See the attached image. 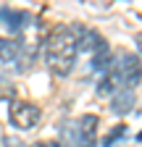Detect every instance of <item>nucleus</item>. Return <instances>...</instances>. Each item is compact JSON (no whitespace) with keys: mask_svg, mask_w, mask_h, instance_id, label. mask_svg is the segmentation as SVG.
Instances as JSON below:
<instances>
[{"mask_svg":"<svg viewBox=\"0 0 142 147\" xmlns=\"http://www.w3.org/2000/svg\"><path fill=\"white\" fill-rule=\"evenodd\" d=\"M74 34H76V47H79V53H100V50L108 47V45H105V40L100 37V32H95V29L76 26Z\"/></svg>","mask_w":142,"mask_h":147,"instance_id":"39448f33","label":"nucleus"},{"mask_svg":"<svg viewBox=\"0 0 142 147\" xmlns=\"http://www.w3.org/2000/svg\"><path fill=\"white\" fill-rule=\"evenodd\" d=\"M92 68L100 71V74H105V71H111V68H113V55H111L108 47L100 50V53H95V58H92Z\"/></svg>","mask_w":142,"mask_h":147,"instance_id":"1a4fd4ad","label":"nucleus"},{"mask_svg":"<svg viewBox=\"0 0 142 147\" xmlns=\"http://www.w3.org/2000/svg\"><path fill=\"white\" fill-rule=\"evenodd\" d=\"M137 139H139V142H142V131H139V134H137Z\"/></svg>","mask_w":142,"mask_h":147,"instance_id":"ddd939ff","label":"nucleus"},{"mask_svg":"<svg viewBox=\"0 0 142 147\" xmlns=\"http://www.w3.org/2000/svg\"><path fill=\"white\" fill-rule=\"evenodd\" d=\"M124 131H126V126H124V123H121V126H113L111 131H108V137L103 139V147H113V144L124 137Z\"/></svg>","mask_w":142,"mask_h":147,"instance_id":"9d476101","label":"nucleus"},{"mask_svg":"<svg viewBox=\"0 0 142 147\" xmlns=\"http://www.w3.org/2000/svg\"><path fill=\"white\" fill-rule=\"evenodd\" d=\"M19 58H21V42L0 37V61L3 63H19Z\"/></svg>","mask_w":142,"mask_h":147,"instance_id":"6e6552de","label":"nucleus"},{"mask_svg":"<svg viewBox=\"0 0 142 147\" xmlns=\"http://www.w3.org/2000/svg\"><path fill=\"white\" fill-rule=\"evenodd\" d=\"M118 79L124 84V89H134L139 82H142V61L132 53H121L118 55V66H113Z\"/></svg>","mask_w":142,"mask_h":147,"instance_id":"7ed1b4c3","label":"nucleus"},{"mask_svg":"<svg viewBox=\"0 0 142 147\" xmlns=\"http://www.w3.org/2000/svg\"><path fill=\"white\" fill-rule=\"evenodd\" d=\"M8 118L16 129H21V131H29L40 123L42 118V110L34 105V102H26V100H13L11 108H8Z\"/></svg>","mask_w":142,"mask_h":147,"instance_id":"f03ea898","label":"nucleus"},{"mask_svg":"<svg viewBox=\"0 0 142 147\" xmlns=\"http://www.w3.org/2000/svg\"><path fill=\"white\" fill-rule=\"evenodd\" d=\"M139 50H142V40H139Z\"/></svg>","mask_w":142,"mask_h":147,"instance_id":"4468645a","label":"nucleus"},{"mask_svg":"<svg viewBox=\"0 0 142 147\" xmlns=\"http://www.w3.org/2000/svg\"><path fill=\"white\" fill-rule=\"evenodd\" d=\"M97 129H100V118L97 116H82L76 121V134H74V144L76 147H97Z\"/></svg>","mask_w":142,"mask_h":147,"instance_id":"20e7f679","label":"nucleus"},{"mask_svg":"<svg viewBox=\"0 0 142 147\" xmlns=\"http://www.w3.org/2000/svg\"><path fill=\"white\" fill-rule=\"evenodd\" d=\"M32 147H61L58 142H50V139H45V142H37V144H32Z\"/></svg>","mask_w":142,"mask_h":147,"instance_id":"9b49d317","label":"nucleus"},{"mask_svg":"<svg viewBox=\"0 0 142 147\" xmlns=\"http://www.w3.org/2000/svg\"><path fill=\"white\" fill-rule=\"evenodd\" d=\"M118 89H121V79H118L116 68L105 71V74H103V79L97 82V95H100V97H111V95H116Z\"/></svg>","mask_w":142,"mask_h":147,"instance_id":"423d86ee","label":"nucleus"},{"mask_svg":"<svg viewBox=\"0 0 142 147\" xmlns=\"http://www.w3.org/2000/svg\"><path fill=\"white\" fill-rule=\"evenodd\" d=\"M76 34L71 26H58L53 29V34L47 37L45 42V61L47 68L55 74V76H68L71 68L76 63Z\"/></svg>","mask_w":142,"mask_h":147,"instance_id":"f257e3e1","label":"nucleus"},{"mask_svg":"<svg viewBox=\"0 0 142 147\" xmlns=\"http://www.w3.org/2000/svg\"><path fill=\"white\" fill-rule=\"evenodd\" d=\"M132 108H134V89H118L113 95V100H111V110L118 113V116H124V113H129Z\"/></svg>","mask_w":142,"mask_h":147,"instance_id":"0eeeda50","label":"nucleus"},{"mask_svg":"<svg viewBox=\"0 0 142 147\" xmlns=\"http://www.w3.org/2000/svg\"><path fill=\"white\" fill-rule=\"evenodd\" d=\"M3 142H5V147H24V144H21V142H19V139H16V142H13V139H11V137H5V139H3Z\"/></svg>","mask_w":142,"mask_h":147,"instance_id":"f8f14e48","label":"nucleus"}]
</instances>
